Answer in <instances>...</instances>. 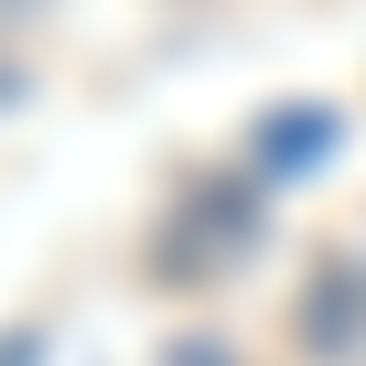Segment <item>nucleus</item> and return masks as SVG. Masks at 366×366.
Wrapping results in <instances>:
<instances>
[{
    "label": "nucleus",
    "instance_id": "nucleus-1",
    "mask_svg": "<svg viewBox=\"0 0 366 366\" xmlns=\"http://www.w3.org/2000/svg\"><path fill=\"white\" fill-rule=\"evenodd\" d=\"M0 86H11V76H0Z\"/></svg>",
    "mask_w": 366,
    "mask_h": 366
}]
</instances>
